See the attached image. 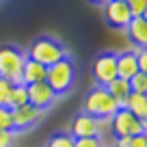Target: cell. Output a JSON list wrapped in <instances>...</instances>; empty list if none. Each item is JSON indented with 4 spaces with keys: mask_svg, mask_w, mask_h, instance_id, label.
<instances>
[{
    "mask_svg": "<svg viewBox=\"0 0 147 147\" xmlns=\"http://www.w3.org/2000/svg\"><path fill=\"white\" fill-rule=\"evenodd\" d=\"M117 110H119V104L113 100V95L106 91V87H100V84H97V87H93L91 91L84 95V108H82V113L95 117V119L108 121Z\"/></svg>",
    "mask_w": 147,
    "mask_h": 147,
    "instance_id": "1",
    "label": "cell"
},
{
    "mask_svg": "<svg viewBox=\"0 0 147 147\" xmlns=\"http://www.w3.org/2000/svg\"><path fill=\"white\" fill-rule=\"evenodd\" d=\"M28 59L37 61V63L46 65V67H50V65L59 63L61 59H65L67 54V50H65V46L59 41V39H54V37H39V39H35V41L30 43V48H28Z\"/></svg>",
    "mask_w": 147,
    "mask_h": 147,
    "instance_id": "2",
    "label": "cell"
},
{
    "mask_svg": "<svg viewBox=\"0 0 147 147\" xmlns=\"http://www.w3.org/2000/svg\"><path fill=\"white\" fill-rule=\"evenodd\" d=\"M46 82L52 87V91H54L56 95L67 93L69 89L74 87V82H76V63H74L69 56H65L59 63L50 65V67H48V74H46Z\"/></svg>",
    "mask_w": 147,
    "mask_h": 147,
    "instance_id": "3",
    "label": "cell"
},
{
    "mask_svg": "<svg viewBox=\"0 0 147 147\" xmlns=\"http://www.w3.org/2000/svg\"><path fill=\"white\" fill-rule=\"evenodd\" d=\"M26 63V54L15 46H2L0 48V76L9 82L20 84L22 82V67Z\"/></svg>",
    "mask_w": 147,
    "mask_h": 147,
    "instance_id": "4",
    "label": "cell"
},
{
    "mask_svg": "<svg viewBox=\"0 0 147 147\" xmlns=\"http://www.w3.org/2000/svg\"><path fill=\"white\" fill-rule=\"evenodd\" d=\"M108 121H110V132L115 134V138H130L147 132V121H141L125 108H119Z\"/></svg>",
    "mask_w": 147,
    "mask_h": 147,
    "instance_id": "5",
    "label": "cell"
},
{
    "mask_svg": "<svg viewBox=\"0 0 147 147\" xmlns=\"http://www.w3.org/2000/svg\"><path fill=\"white\" fill-rule=\"evenodd\" d=\"M93 78L100 87H106L110 80L117 78V52H102L95 56L91 65Z\"/></svg>",
    "mask_w": 147,
    "mask_h": 147,
    "instance_id": "6",
    "label": "cell"
},
{
    "mask_svg": "<svg viewBox=\"0 0 147 147\" xmlns=\"http://www.w3.org/2000/svg\"><path fill=\"white\" fill-rule=\"evenodd\" d=\"M102 128L104 121L95 119V117L87 115V113H78L69 123V134L74 138H84V136H102Z\"/></svg>",
    "mask_w": 147,
    "mask_h": 147,
    "instance_id": "7",
    "label": "cell"
},
{
    "mask_svg": "<svg viewBox=\"0 0 147 147\" xmlns=\"http://www.w3.org/2000/svg\"><path fill=\"white\" fill-rule=\"evenodd\" d=\"M26 93H28V104L39 108L43 113L46 108H50L52 104L56 102V93L52 91V87L43 80V82H35V84H28L26 87Z\"/></svg>",
    "mask_w": 147,
    "mask_h": 147,
    "instance_id": "8",
    "label": "cell"
},
{
    "mask_svg": "<svg viewBox=\"0 0 147 147\" xmlns=\"http://www.w3.org/2000/svg\"><path fill=\"white\" fill-rule=\"evenodd\" d=\"M104 20L108 26L113 28H125L132 20V13H130L125 0H108L104 5Z\"/></svg>",
    "mask_w": 147,
    "mask_h": 147,
    "instance_id": "9",
    "label": "cell"
},
{
    "mask_svg": "<svg viewBox=\"0 0 147 147\" xmlns=\"http://www.w3.org/2000/svg\"><path fill=\"white\" fill-rule=\"evenodd\" d=\"M41 110L35 108L30 104H24L20 108L11 110V117H13V132H26V130L35 128L39 121H41Z\"/></svg>",
    "mask_w": 147,
    "mask_h": 147,
    "instance_id": "10",
    "label": "cell"
},
{
    "mask_svg": "<svg viewBox=\"0 0 147 147\" xmlns=\"http://www.w3.org/2000/svg\"><path fill=\"white\" fill-rule=\"evenodd\" d=\"M46 74H48V67L37 61L28 59L26 56V63L22 67V84H35V82H43L46 80Z\"/></svg>",
    "mask_w": 147,
    "mask_h": 147,
    "instance_id": "11",
    "label": "cell"
},
{
    "mask_svg": "<svg viewBox=\"0 0 147 147\" xmlns=\"http://www.w3.org/2000/svg\"><path fill=\"white\" fill-rule=\"evenodd\" d=\"M125 35L128 39L138 48L147 46V20L145 18H132L130 24L125 26Z\"/></svg>",
    "mask_w": 147,
    "mask_h": 147,
    "instance_id": "12",
    "label": "cell"
},
{
    "mask_svg": "<svg viewBox=\"0 0 147 147\" xmlns=\"http://www.w3.org/2000/svg\"><path fill=\"white\" fill-rule=\"evenodd\" d=\"M138 63H136V54L134 52H119L117 54V78L130 80L134 74H138Z\"/></svg>",
    "mask_w": 147,
    "mask_h": 147,
    "instance_id": "13",
    "label": "cell"
},
{
    "mask_svg": "<svg viewBox=\"0 0 147 147\" xmlns=\"http://www.w3.org/2000/svg\"><path fill=\"white\" fill-rule=\"evenodd\" d=\"M121 108L130 110L134 117H138L141 121H147V95L145 93H134L130 91V95L123 100Z\"/></svg>",
    "mask_w": 147,
    "mask_h": 147,
    "instance_id": "14",
    "label": "cell"
},
{
    "mask_svg": "<svg viewBox=\"0 0 147 147\" xmlns=\"http://www.w3.org/2000/svg\"><path fill=\"white\" fill-rule=\"evenodd\" d=\"M24 104H28V93H26V84H13L11 87V91H9V95H7V100H5V106L7 108H11V110H15V108H20V106H24Z\"/></svg>",
    "mask_w": 147,
    "mask_h": 147,
    "instance_id": "15",
    "label": "cell"
},
{
    "mask_svg": "<svg viewBox=\"0 0 147 147\" xmlns=\"http://www.w3.org/2000/svg\"><path fill=\"white\" fill-rule=\"evenodd\" d=\"M106 91L113 95V100H115L117 104H119V108H121L123 100L130 95V82L123 80V78H115V80H110V82L106 84Z\"/></svg>",
    "mask_w": 147,
    "mask_h": 147,
    "instance_id": "16",
    "label": "cell"
},
{
    "mask_svg": "<svg viewBox=\"0 0 147 147\" xmlns=\"http://www.w3.org/2000/svg\"><path fill=\"white\" fill-rule=\"evenodd\" d=\"M46 147H74V136L69 132H56L46 141Z\"/></svg>",
    "mask_w": 147,
    "mask_h": 147,
    "instance_id": "17",
    "label": "cell"
},
{
    "mask_svg": "<svg viewBox=\"0 0 147 147\" xmlns=\"http://www.w3.org/2000/svg\"><path fill=\"white\" fill-rule=\"evenodd\" d=\"M128 82H130V91H134V93H145V95H147V71L134 74Z\"/></svg>",
    "mask_w": 147,
    "mask_h": 147,
    "instance_id": "18",
    "label": "cell"
},
{
    "mask_svg": "<svg viewBox=\"0 0 147 147\" xmlns=\"http://www.w3.org/2000/svg\"><path fill=\"white\" fill-rule=\"evenodd\" d=\"M132 18H145L147 15V0H125Z\"/></svg>",
    "mask_w": 147,
    "mask_h": 147,
    "instance_id": "19",
    "label": "cell"
},
{
    "mask_svg": "<svg viewBox=\"0 0 147 147\" xmlns=\"http://www.w3.org/2000/svg\"><path fill=\"white\" fill-rule=\"evenodd\" d=\"M74 147H104V141H102V136L74 138Z\"/></svg>",
    "mask_w": 147,
    "mask_h": 147,
    "instance_id": "20",
    "label": "cell"
},
{
    "mask_svg": "<svg viewBox=\"0 0 147 147\" xmlns=\"http://www.w3.org/2000/svg\"><path fill=\"white\" fill-rule=\"evenodd\" d=\"M0 130L13 132V117H11V108L7 106H0Z\"/></svg>",
    "mask_w": 147,
    "mask_h": 147,
    "instance_id": "21",
    "label": "cell"
},
{
    "mask_svg": "<svg viewBox=\"0 0 147 147\" xmlns=\"http://www.w3.org/2000/svg\"><path fill=\"white\" fill-rule=\"evenodd\" d=\"M11 87H13V82H9L7 78L0 76V106H5V100H7V95H9Z\"/></svg>",
    "mask_w": 147,
    "mask_h": 147,
    "instance_id": "22",
    "label": "cell"
},
{
    "mask_svg": "<svg viewBox=\"0 0 147 147\" xmlns=\"http://www.w3.org/2000/svg\"><path fill=\"white\" fill-rule=\"evenodd\" d=\"M134 54H136L138 69H141V71H147V50H145V48H138V50L134 52Z\"/></svg>",
    "mask_w": 147,
    "mask_h": 147,
    "instance_id": "23",
    "label": "cell"
},
{
    "mask_svg": "<svg viewBox=\"0 0 147 147\" xmlns=\"http://www.w3.org/2000/svg\"><path fill=\"white\" fill-rule=\"evenodd\" d=\"M128 147H147V134H136L128 138Z\"/></svg>",
    "mask_w": 147,
    "mask_h": 147,
    "instance_id": "24",
    "label": "cell"
},
{
    "mask_svg": "<svg viewBox=\"0 0 147 147\" xmlns=\"http://www.w3.org/2000/svg\"><path fill=\"white\" fill-rule=\"evenodd\" d=\"M13 132L9 130H0V147H13Z\"/></svg>",
    "mask_w": 147,
    "mask_h": 147,
    "instance_id": "25",
    "label": "cell"
},
{
    "mask_svg": "<svg viewBox=\"0 0 147 147\" xmlns=\"http://www.w3.org/2000/svg\"><path fill=\"white\" fill-rule=\"evenodd\" d=\"M89 2H93V5H100V7H104L108 0H89Z\"/></svg>",
    "mask_w": 147,
    "mask_h": 147,
    "instance_id": "26",
    "label": "cell"
}]
</instances>
